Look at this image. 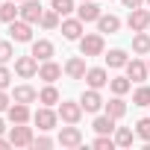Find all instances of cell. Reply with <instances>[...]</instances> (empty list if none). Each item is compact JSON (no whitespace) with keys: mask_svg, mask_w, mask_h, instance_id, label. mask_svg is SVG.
<instances>
[{"mask_svg":"<svg viewBox=\"0 0 150 150\" xmlns=\"http://www.w3.org/2000/svg\"><path fill=\"white\" fill-rule=\"evenodd\" d=\"M80 50H83V56H100L103 53V35L94 33V35L80 38Z\"/></svg>","mask_w":150,"mask_h":150,"instance_id":"1","label":"cell"},{"mask_svg":"<svg viewBox=\"0 0 150 150\" xmlns=\"http://www.w3.org/2000/svg\"><path fill=\"white\" fill-rule=\"evenodd\" d=\"M9 141H12V147H30V144H33V129L24 127V124H15Z\"/></svg>","mask_w":150,"mask_h":150,"instance_id":"2","label":"cell"},{"mask_svg":"<svg viewBox=\"0 0 150 150\" xmlns=\"http://www.w3.org/2000/svg\"><path fill=\"white\" fill-rule=\"evenodd\" d=\"M127 24H129V30H132V33H141V30H147V27H150V12H147V9H132Z\"/></svg>","mask_w":150,"mask_h":150,"instance_id":"3","label":"cell"},{"mask_svg":"<svg viewBox=\"0 0 150 150\" xmlns=\"http://www.w3.org/2000/svg\"><path fill=\"white\" fill-rule=\"evenodd\" d=\"M80 115H83V103H71V100H65V103L59 106V118L68 121V124H77Z\"/></svg>","mask_w":150,"mask_h":150,"instance_id":"4","label":"cell"},{"mask_svg":"<svg viewBox=\"0 0 150 150\" xmlns=\"http://www.w3.org/2000/svg\"><path fill=\"white\" fill-rule=\"evenodd\" d=\"M41 15H44V9H41L38 0H24V6H21V18L24 21L35 24V21H41Z\"/></svg>","mask_w":150,"mask_h":150,"instance_id":"5","label":"cell"},{"mask_svg":"<svg viewBox=\"0 0 150 150\" xmlns=\"http://www.w3.org/2000/svg\"><path fill=\"white\" fill-rule=\"evenodd\" d=\"M80 141H83V132L74 127V124L59 132V144H62V147H80Z\"/></svg>","mask_w":150,"mask_h":150,"instance_id":"6","label":"cell"},{"mask_svg":"<svg viewBox=\"0 0 150 150\" xmlns=\"http://www.w3.org/2000/svg\"><path fill=\"white\" fill-rule=\"evenodd\" d=\"M15 71H18V77H33V74L38 71V59L30 53V56H21L15 62Z\"/></svg>","mask_w":150,"mask_h":150,"instance_id":"7","label":"cell"},{"mask_svg":"<svg viewBox=\"0 0 150 150\" xmlns=\"http://www.w3.org/2000/svg\"><path fill=\"white\" fill-rule=\"evenodd\" d=\"M9 35H12L15 41H30V38H33L30 21H12V24H9Z\"/></svg>","mask_w":150,"mask_h":150,"instance_id":"8","label":"cell"},{"mask_svg":"<svg viewBox=\"0 0 150 150\" xmlns=\"http://www.w3.org/2000/svg\"><path fill=\"white\" fill-rule=\"evenodd\" d=\"M62 35H65L68 41H77V38L83 35V21H80V18H68V21H62Z\"/></svg>","mask_w":150,"mask_h":150,"instance_id":"9","label":"cell"},{"mask_svg":"<svg viewBox=\"0 0 150 150\" xmlns=\"http://www.w3.org/2000/svg\"><path fill=\"white\" fill-rule=\"evenodd\" d=\"M147 65L144 62H138V59H132V62H127V77L132 80V83H144L147 80Z\"/></svg>","mask_w":150,"mask_h":150,"instance_id":"10","label":"cell"},{"mask_svg":"<svg viewBox=\"0 0 150 150\" xmlns=\"http://www.w3.org/2000/svg\"><path fill=\"white\" fill-rule=\"evenodd\" d=\"M35 127H38V129H44V132H47V129H53V127H56V112H50V106L38 109V112H35Z\"/></svg>","mask_w":150,"mask_h":150,"instance_id":"11","label":"cell"},{"mask_svg":"<svg viewBox=\"0 0 150 150\" xmlns=\"http://www.w3.org/2000/svg\"><path fill=\"white\" fill-rule=\"evenodd\" d=\"M38 77H41L44 83H56V80L62 77V68H59L56 62H50V59H47V62L38 68Z\"/></svg>","mask_w":150,"mask_h":150,"instance_id":"12","label":"cell"},{"mask_svg":"<svg viewBox=\"0 0 150 150\" xmlns=\"http://www.w3.org/2000/svg\"><path fill=\"white\" fill-rule=\"evenodd\" d=\"M86 83H88L91 88H103V86L109 83V74H106L103 68H91V71H86Z\"/></svg>","mask_w":150,"mask_h":150,"instance_id":"13","label":"cell"},{"mask_svg":"<svg viewBox=\"0 0 150 150\" xmlns=\"http://www.w3.org/2000/svg\"><path fill=\"white\" fill-rule=\"evenodd\" d=\"M77 18L86 24V21H97L100 18V6H94L91 0H83V6L77 9Z\"/></svg>","mask_w":150,"mask_h":150,"instance_id":"14","label":"cell"},{"mask_svg":"<svg viewBox=\"0 0 150 150\" xmlns=\"http://www.w3.org/2000/svg\"><path fill=\"white\" fill-rule=\"evenodd\" d=\"M80 103H83V109H86V112H100L103 97L97 94V88H91V91H86V94H83V100H80Z\"/></svg>","mask_w":150,"mask_h":150,"instance_id":"15","label":"cell"},{"mask_svg":"<svg viewBox=\"0 0 150 150\" xmlns=\"http://www.w3.org/2000/svg\"><path fill=\"white\" fill-rule=\"evenodd\" d=\"M65 71H68V77H71V80H83V77H86V59L74 56V59L65 65Z\"/></svg>","mask_w":150,"mask_h":150,"instance_id":"16","label":"cell"},{"mask_svg":"<svg viewBox=\"0 0 150 150\" xmlns=\"http://www.w3.org/2000/svg\"><path fill=\"white\" fill-rule=\"evenodd\" d=\"M6 112H9V121H12V124H27V121H30L27 103H15V106H9Z\"/></svg>","mask_w":150,"mask_h":150,"instance_id":"17","label":"cell"},{"mask_svg":"<svg viewBox=\"0 0 150 150\" xmlns=\"http://www.w3.org/2000/svg\"><path fill=\"white\" fill-rule=\"evenodd\" d=\"M118 27H121V21H118L115 15H100V18H97V30H100V33H109V35H112V33H118Z\"/></svg>","mask_w":150,"mask_h":150,"instance_id":"18","label":"cell"},{"mask_svg":"<svg viewBox=\"0 0 150 150\" xmlns=\"http://www.w3.org/2000/svg\"><path fill=\"white\" fill-rule=\"evenodd\" d=\"M33 56H35L38 62H47V59L53 56V44H50V41H44V38H41V41H35V44H33Z\"/></svg>","mask_w":150,"mask_h":150,"instance_id":"19","label":"cell"},{"mask_svg":"<svg viewBox=\"0 0 150 150\" xmlns=\"http://www.w3.org/2000/svg\"><path fill=\"white\" fill-rule=\"evenodd\" d=\"M38 94H35V88H30V86H18L15 88V103H33Z\"/></svg>","mask_w":150,"mask_h":150,"instance_id":"20","label":"cell"},{"mask_svg":"<svg viewBox=\"0 0 150 150\" xmlns=\"http://www.w3.org/2000/svg\"><path fill=\"white\" fill-rule=\"evenodd\" d=\"M124 112H127V103L121 100V94H118L115 100L106 103V115H112V118H124Z\"/></svg>","mask_w":150,"mask_h":150,"instance_id":"21","label":"cell"},{"mask_svg":"<svg viewBox=\"0 0 150 150\" xmlns=\"http://www.w3.org/2000/svg\"><path fill=\"white\" fill-rule=\"evenodd\" d=\"M94 129H97L100 135H109V132L115 129V118H112V115H100V118L94 121Z\"/></svg>","mask_w":150,"mask_h":150,"instance_id":"22","label":"cell"},{"mask_svg":"<svg viewBox=\"0 0 150 150\" xmlns=\"http://www.w3.org/2000/svg\"><path fill=\"white\" fill-rule=\"evenodd\" d=\"M132 50L135 53H150V35L141 30V33H135V38H132Z\"/></svg>","mask_w":150,"mask_h":150,"instance_id":"23","label":"cell"},{"mask_svg":"<svg viewBox=\"0 0 150 150\" xmlns=\"http://www.w3.org/2000/svg\"><path fill=\"white\" fill-rule=\"evenodd\" d=\"M38 100H41L44 106H53V103H59V91L53 88V83H47V88H41V94H38Z\"/></svg>","mask_w":150,"mask_h":150,"instance_id":"24","label":"cell"},{"mask_svg":"<svg viewBox=\"0 0 150 150\" xmlns=\"http://www.w3.org/2000/svg\"><path fill=\"white\" fill-rule=\"evenodd\" d=\"M106 62H109V68H124L129 59H127V53H124V50H109Z\"/></svg>","mask_w":150,"mask_h":150,"instance_id":"25","label":"cell"},{"mask_svg":"<svg viewBox=\"0 0 150 150\" xmlns=\"http://www.w3.org/2000/svg\"><path fill=\"white\" fill-rule=\"evenodd\" d=\"M18 12H21V9H15V0H12V3H3V6H0V18H3L6 24H12Z\"/></svg>","mask_w":150,"mask_h":150,"instance_id":"26","label":"cell"},{"mask_svg":"<svg viewBox=\"0 0 150 150\" xmlns=\"http://www.w3.org/2000/svg\"><path fill=\"white\" fill-rule=\"evenodd\" d=\"M109 86H112L115 94H127V91H129V77H115Z\"/></svg>","mask_w":150,"mask_h":150,"instance_id":"27","label":"cell"},{"mask_svg":"<svg viewBox=\"0 0 150 150\" xmlns=\"http://www.w3.org/2000/svg\"><path fill=\"white\" fill-rule=\"evenodd\" d=\"M115 144H121V147H129V144H132V129L121 127V129L115 132Z\"/></svg>","mask_w":150,"mask_h":150,"instance_id":"28","label":"cell"},{"mask_svg":"<svg viewBox=\"0 0 150 150\" xmlns=\"http://www.w3.org/2000/svg\"><path fill=\"white\" fill-rule=\"evenodd\" d=\"M132 103H135V106H150V88L141 86V88L132 94Z\"/></svg>","mask_w":150,"mask_h":150,"instance_id":"29","label":"cell"},{"mask_svg":"<svg viewBox=\"0 0 150 150\" xmlns=\"http://www.w3.org/2000/svg\"><path fill=\"white\" fill-rule=\"evenodd\" d=\"M56 24H59V12H56V9H50V12L41 15V27H44V30H53Z\"/></svg>","mask_w":150,"mask_h":150,"instance_id":"30","label":"cell"},{"mask_svg":"<svg viewBox=\"0 0 150 150\" xmlns=\"http://www.w3.org/2000/svg\"><path fill=\"white\" fill-rule=\"evenodd\" d=\"M50 9H56L59 15H71V12H74V3H71V0H53Z\"/></svg>","mask_w":150,"mask_h":150,"instance_id":"31","label":"cell"},{"mask_svg":"<svg viewBox=\"0 0 150 150\" xmlns=\"http://www.w3.org/2000/svg\"><path fill=\"white\" fill-rule=\"evenodd\" d=\"M135 127H138L135 132H138V135H141L144 141H150V118H141V121H138Z\"/></svg>","mask_w":150,"mask_h":150,"instance_id":"32","label":"cell"},{"mask_svg":"<svg viewBox=\"0 0 150 150\" xmlns=\"http://www.w3.org/2000/svg\"><path fill=\"white\" fill-rule=\"evenodd\" d=\"M12 59V44L9 41H0V65H6Z\"/></svg>","mask_w":150,"mask_h":150,"instance_id":"33","label":"cell"},{"mask_svg":"<svg viewBox=\"0 0 150 150\" xmlns=\"http://www.w3.org/2000/svg\"><path fill=\"white\" fill-rule=\"evenodd\" d=\"M94 147H100V150H112V147H115V141H112L109 135H100V138L94 141Z\"/></svg>","mask_w":150,"mask_h":150,"instance_id":"34","label":"cell"},{"mask_svg":"<svg viewBox=\"0 0 150 150\" xmlns=\"http://www.w3.org/2000/svg\"><path fill=\"white\" fill-rule=\"evenodd\" d=\"M9 80H12V74L0 65V88H9Z\"/></svg>","mask_w":150,"mask_h":150,"instance_id":"35","label":"cell"},{"mask_svg":"<svg viewBox=\"0 0 150 150\" xmlns=\"http://www.w3.org/2000/svg\"><path fill=\"white\" fill-rule=\"evenodd\" d=\"M50 144H53V141H50L47 135H41V138H35V141H33V147H41V150H44V147H50Z\"/></svg>","mask_w":150,"mask_h":150,"instance_id":"36","label":"cell"},{"mask_svg":"<svg viewBox=\"0 0 150 150\" xmlns=\"http://www.w3.org/2000/svg\"><path fill=\"white\" fill-rule=\"evenodd\" d=\"M9 109V94H3V88H0V112Z\"/></svg>","mask_w":150,"mask_h":150,"instance_id":"37","label":"cell"},{"mask_svg":"<svg viewBox=\"0 0 150 150\" xmlns=\"http://www.w3.org/2000/svg\"><path fill=\"white\" fill-rule=\"evenodd\" d=\"M124 6H127V9H138V6H141V0H124Z\"/></svg>","mask_w":150,"mask_h":150,"instance_id":"38","label":"cell"},{"mask_svg":"<svg viewBox=\"0 0 150 150\" xmlns=\"http://www.w3.org/2000/svg\"><path fill=\"white\" fill-rule=\"evenodd\" d=\"M6 147H12V141H6V138H0V150H6Z\"/></svg>","mask_w":150,"mask_h":150,"instance_id":"39","label":"cell"},{"mask_svg":"<svg viewBox=\"0 0 150 150\" xmlns=\"http://www.w3.org/2000/svg\"><path fill=\"white\" fill-rule=\"evenodd\" d=\"M3 129H6V127H3V121H0V132H3Z\"/></svg>","mask_w":150,"mask_h":150,"instance_id":"40","label":"cell"},{"mask_svg":"<svg viewBox=\"0 0 150 150\" xmlns=\"http://www.w3.org/2000/svg\"><path fill=\"white\" fill-rule=\"evenodd\" d=\"M147 71H150V62H147Z\"/></svg>","mask_w":150,"mask_h":150,"instance_id":"41","label":"cell"},{"mask_svg":"<svg viewBox=\"0 0 150 150\" xmlns=\"http://www.w3.org/2000/svg\"><path fill=\"white\" fill-rule=\"evenodd\" d=\"M147 6H150V0H147Z\"/></svg>","mask_w":150,"mask_h":150,"instance_id":"42","label":"cell"},{"mask_svg":"<svg viewBox=\"0 0 150 150\" xmlns=\"http://www.w3.org/2000/svg\"><path fill=\"white\" fill-rule=\"evenodd\" d=\"M21 3H24V0H21Z\"/></svg>","mask_w":150,"mask_h":150,"instance_id":"43","label":"cell"}]
</instances>
